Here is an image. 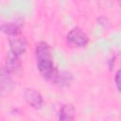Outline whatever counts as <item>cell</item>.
I'll use <instances>...</instances> for the list:
<instances>
[{
  "label": "cell",
  "instance_id": "9",
  "mask_svg": "<svg viewBox=\"0 0 121 121\" xmlns=\"http://www.w3.org/2000/svg\"><path fill=\"white\" fill-rule=\"evenodd\" d=\"M114 82H115V86H116L118 92L121 93V69L116 71V73L114 75Z\"/></svg>",
  "mask_w": 121,
  "mask_h": 121
},
{
  "label": "cell",
  "instance_id": "1",
  "mask_svg": "<svg viewBox=\"0 0 121 121\" xmlns=\"http://www.w3.org/2000/svg\"><path fill=\"white\" fill-rule=\"evenodd\" d=\"M35 56L37 68L41 76L46 79L53 81L58 74V71L54 65L50 47L45 42H40L36 44Z\"/></svg>",
  "mask_w": 121,
  "mask_h": 121
},
{
  "label": "cell",
  "instance_id": "3",
  "mask_svg": "<svg viewBox=\"0 0 121 121\" xmlns=\"http://www.w3.org/2000/svg\"><path fill=\"white\" fill-rule=\"evenodd\" d=\"M26 102L34 109H41L43 104V99L41 93L33 88H26L23 94Z\"/></svg>",
  "mask_w": 121,
  "mask_h": 121
},
{
  "label": "cell",
  "instance_id": "5",
  "mask_svg": "<svg viewBox=\"0 0 121 121\" xmlns=\"http://www.w3.org/2000/svg\"><path fill=\"white\" fill-rule=\"evenodd\" d=\"M21 67V60H20V57L13 54L12 52H9L5 60V65H4V70L9 73V74H12L17 72Z\"/></svg>",
  "mask_w": 121,
  "mask_h": 121
},
{
  "label": "cell",
  "instance_id": "7",
  "mask_svg": "<svg viewBox=\"0 0 121 121\" xmlns=\"http://www.w3.org/2000/svg\"><path fill=\"white\" fill-rule=\"evenodd\" d=\"M75 112L76 111L74 106L72 104L66 103L60 107L58 118L60 120H73L75 118Z\"/></svg>",
  "mask_w": 121,
  "mask_h": 121
},
{
  "label": "cell",
  "instance_id": "4",
  "mask_svg": "<svg viewBox=\"0 0 121 121\" xmlns=\"http://www.w3.org/2000/svg\"><path fill=\"white\" fill-rule=\"evenodd\" d=\"M9 51L19 57L25 54L27 49V43L26 39L21 35L10 36L9 38Z\"/></svg>",
  "mask_w": 121,
  "mask_h": 121
},
{
  "label": "cell",
  "instance_id": "2",
  "mask_svg": "<svg viewBox=\"0 0 121 121\" xmlns=\"http://www.w3.org/2000/svg\"><path fill=\"white\" fill-rule=\"evenodd\" d=\"M66 41L69 44L76 47H84L89 43L88 35L80 27H73L66 35Z\"/></svg>",
  "mask_w": 121,
  "mask_h": 121
},
{
  "label": "cell",
  "instance_id": "6",
  "mask_svg": "<svg viewBox=\"0 0 121 121\" xmlns=\"http://www.w3.org/2000/svg\"><path fill=\"white\" fill-rule=\"evenodd\" d=\"M23 28V25L18 22H9V23H3L1 26L2 32L10 36H17L21 35Z\"/></svg>",
  "mask_w": 121,
  "mask_h": 121
},
{
  "label": "cell",
  "instance_id": "8",
  "mask_svg": "<svg viewBox=\"0 0 121 121\" xmlns=\"http://www.w3.org/2000/svg\"><path fill=\"white\" fill-rule=\"evenodd\" d=\"M71 79H72V77L68 72H61L60 74L58 72L53 82L59 84L60 87H62V86H66L67 84H69Z\"/></svg>",
  "mask_w": 121,
  "mask_h": 121
}]
</instances>
